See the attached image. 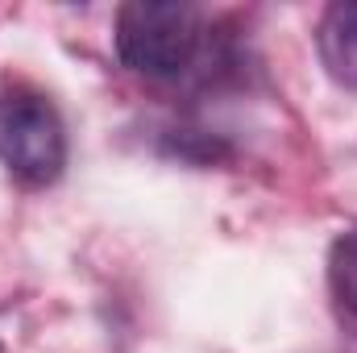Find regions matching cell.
I'll list each match as a JSON object with an SVG mask.
<instances>
[{
  "label": "cell",
  "mask_w": 357,
  "mask_h": 353,
  "mask_svg": "<svg viewBox=\"0 0 357 353\" xmlns=\"http://www.w3.org/2000/svg\"><path fill=\"white\" fill-rule=\"evenodd\" d=\"M116 54L129 71L150 80L183 75L204 46V17L178 0H133L116 13Z\"/></svg>",
  "instance_id": "obj_1"
},
{
  "label": "cell",
  "mask_w": 357,
  "mask_h": 353,
  "mask_svg": "<svg viewBox=\"0 0 357 353\" xmlns=\"http://www.w3.org/2000/svg\"><path fill=\"white\" fill-rule=\"evenodd\" d=\"M0 163L29 187H46L67 167V129L59 108L29 88L0 91Z\"/></svg>",
  "instance_id": "obj_2"
},
{
  "label": "cell",
  "mask_w": 357,
  "mask_h": 353,
  "mask_svg": "<svg viewBox=\"0 0 357 353\" xmlns=\"http://www.w3.org/2000/svg\"><path fill=\"white\" fill-rule=\"evenodd\" d=\"M316 50L324 71L357 91V0H337L324 8L320 29H316Z\"/></svg>",
  "instance_id": "obj_3"
},
{
  "label": "cell",
  "mask_w": 357,
  "mask_h": 353,
  "mask_svg": "<svg viewBox=\"0 0 357 353\" xmlns=\"http://www.w3.org/2000/svg\"><path fill=\"white\" fill-rule=\"evenodd\" d=\"M328 287H333L337 308L357 324V229L354 233H341L333 241V254H328Z\"/></svg>",
  "instance_id": "obj_4"
}]
</instances>
